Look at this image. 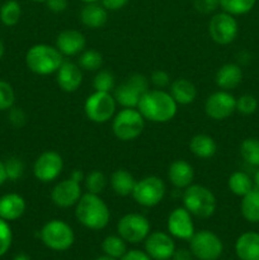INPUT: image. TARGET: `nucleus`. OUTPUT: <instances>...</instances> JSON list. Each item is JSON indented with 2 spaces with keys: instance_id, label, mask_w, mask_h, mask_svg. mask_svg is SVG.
Segmentation results:
<instances>
[{
  "instance_id": "nucleus-1",
  "label": "nucleus",
  "mask_w": 259,
  "mask_h": 260,
  "mask_svg": "<svg viewBox=\"0 0 259 260\" xmlns=\"http://www.w3.org/2000/svg\"><path fill=\"white\" fill-rule=\"evenodd\" d=\"M145 121L154 123H167L172 121L178 112V104L164 89H149L141 96L137 106Z\"/></svg>"
},
{
  "instance_id": "nucleus-2",
  "label": "nucleus",
  "mask_w": 259,
  "mask_h": 260,
  "mask_svg": "<svg viewBox=\"0 0 259 260\" xmlns=\"http://www.w3.org/2000/svg\"><path fill=\"white\" fill-rule=\"evenodd\" d=\"M75 217L84 228L93 231L103 230L111 220V211L98 194L84 193L75 205Z\"/></svg>"
},
{
  "instance_id": "nucleus-3",
  "label": "nucleus",
  "mask_w": 259,
  "mask_h": 260,
  "mask_svg": "<svg viewBox=\"0 0 259 260\" xmlns=\"http://www.w3.org/2000/svg\"><path fill=\"white\" fill-rule=\"evenodd\" d=\"M63 62V56L55 46L38 43L32 46L25 53V65L36 75H51L56 74L61 63Z\"/></svg>"
},
{
  "instance_id": "nucleus-4",
  "label": "nucleus",
  "mask_w": 259,
  "mask_h": 260,
  "mask_svg": "<svg viewBox=\"0 0 259 260\" xmlns=\"http://www.w3.org/2000/svg\"><path fill=\"white\" fill-rule=\"evenodd\" d=\"M183 207L198 218H210L216 211V197L205 185L190 184L183 192Z\"/></svg>"
},
{
  "instance_id": "nucleus-5",
  "label": "nucleus",
  "mask_w": 259,
  "mask_h": 260,
  "mask_svg": "<svg viewBox=\"0 0 259 260\" xmlns=\"http://www.w3.org/2000/svg\"><path fill=\"white\" fill-rule=\"evenodd\" d=\"M40 238L46 248L53 251L69 250L75 243L73 228L63 220H50L42 226Z\"/></svg>"
},
{
  "instance_id": "nucleus-6",
  "label": "nucleus",
  "mask_w": 259,
  "mask_h": 260,
  "mask_svg": "<svg viewBox=\"0 0 259 260\" xmlns=\"http://www.w3.org/2000/svg\"><path fill=\"white\" fill-rule=\"evenodd\" d=\"M145 128V118L137 108H122L112 118V131L121 141H134Z\"/></svg>"
},
{
  "instance_id": "nucleus-7",
  "label": "nucleus",
  "mask_w": 259,
  "mask_h": 260,
  "mask_svg": "<svg viewBox=\"0 0 259 260\" xmlns=\"http://www.w3.org/2000/svg\"><path fill=\"white\" fill-rule=\"evenodd\" d=\"M150 79L142 74H132L123 83L116 85L113 96L122 108H137L141 96L149 90Z\"/></svg>"
},
{
  "instance_id": "nucleus-8",
  "label": "nucleus",
  "mask_w": 259,
  "mask_h": 260,
  "mask_svg": "<svg viewBox=\"0 0 259 260\" xmlns=\"http://www.w3.org/2000/svg\"><path fill=\"white\" fill-rule=\"evenodd\" d=\"M117 102L113 94L106 91H95L86 98L84 103V113L89 121L94 123H106L116 114Z\"/></svg>"
},
{
  "instance_id": "nucleus-9",
  "label": "nucleus",
  "mask_w": 259,
  "mask_h": 260,
  "mask_svg": "<svg viewBox=\"0 0 259 260\" xmlns=\"http://www.w3.org/2000/svg\"><path fill=\"white\" fill-rule=\"evenodd\" d=\"M165 193H167V187H165L164 180L155 175H149V177L136 180L131 196L137 205L151 208L164 200Z\"/></svg>"
},
{
  "instance_id": "nucleus-10",
  "label": "nucleus",
  "mask_w": 259,
  "mask_h": 260,
  "mask_svg": "<svg viewBox=\"0 0 259 260\" xmlns=\"http://www.w3.org/2000/svg\"><path fill=\"white\" fill-rule=\"evenodd\" d=\"M189 250L198 260H217L223 251V244L215 233L201 230L190 238Z\"/></svg>"
},
{
  "instance_id": "nucleus-11",
  "label": "nucleus",
  "mask_w": 259,
  "mask_h": 260,
  "mask_svg": "<svg viewBox=\"0 0 259 260\" xmlns=\"http://www.w3.org/2000/svg\"><path fill=\"white\" fill-rule=\"evenodd\" d=\"M151 230L149 220L140 213H127L117 223V234L128 244L145 241Z\"/></svg>"
},
{
  "instance_id": "nucleus-12",
  "label": "nucleus",
  "mask_w": 259,
  "mask_h": 260,
  "mask_svg": "<svg viewBox=\"0 0 259 260\" xmlns=\"http://www.w3.org/2000/svg\"><path fill=\"white\" fill-rule=\"evenodd\" d=\"M239 25L235 17L226 12L215 13L208 22V35L211 40L221 46L230 45L238 37Z\"/></svg>"
},
{
  "instance_id": "nucleus-13",
  "label": "nucleus",
  "mask_w": 259,
  "mask_h": 260,
  "mask_svg": "<svg viewBox=\"0 0 259 260\" xmlns=\"http://www.w3.org/2000/svg\"><path fill=\"white\" fill-rule=\"evenodd\" d=\"M62 169V156L53 150L43 151L33 164V174L41 183H51L56 180Z\"/></svg>"
},
{
  "instance_id": "nucleus-14",
  "label": "nucleus",
  "mask_w": 259,
  "mask_h": 260,
  "mask_svg": "<svg viewBox=\"0 0 259 260\" xmlns=\"http://www.w3.org/2000/svg\"><path fill=\"white\" fill-rule=\"evenodd\" d=\"M236 111V99L230 91L218 90L208 95L205 103V112L213 121H223Z\"/></svg>"
},
{
  "instance_id": "nucleus-15",
  "label": "nucleus",
  "mask_w": 259,
  "mask_h": 260,
  "mask_svg": "<svg viewBox=\"0 0 259 260\" xmlns=\"http://www.w3.org/2000/svg\"><path fill=\"white\" fill-rule=\"evenodd\" d=\"M173 236L164 231H154L145 239V251L152 260H169L175 253Z\"/></svg>"
},
{
  "instance_id": "nucleus-16",
  "label": "nucleus",
  "mask_w": 259,
  "mask_h": 260,
  "mask_svg": "<svg viewBox=\"0 0 259 260\" xmlns=\"http://www.w3.org/2000/svg\"><path fill=\"white\" fill-rule=\"evenodd\" d=\"M167 228L168 233L179 240L189 241L196 233L192 215L184 207H177L169 213Z\"/></svg>"
},
{
  "instance_id": "nucleus-17",
  "label": "nucleus",
  "mask_w": 259,
  "mask_h": 260,
  "mask_svg": "<svg viewBox=\"0 0 259 260\" xmlns=\"http://www.w3.org/2000/svg\"><path fill=\"white\" fill-rule=\"evenodd\" d=\"M83 196L80 183L74 179H63L51 190V201L58 208H69L75 206Z\"/></svg>"
},
{
  "instance_id": "nucleus-18",
  "label": "nucleus",
  "mask_w": 259,
  "mask_h": 260,
  "mask_svg": "<svg viewBox=\"0 0 259 260\" xmlns=\"http://www.w3.org/2000/svg\"><path fill=\"white\" fill-rule=\"evenodd\" d=\"M55 47L62 56L80 55L86 47V38L80 30L65 29L61 30L55 41Z\"/></svg>"
},
{
  "instance_id": "nucleus-19",
  "label": "nucleus",
  "mask_w": 259,
  "mask_h": 260,
  "mask_svg": "<svg viewBox=\"0 0 259 260\" xmlns=\"http://www.w3.org/2000/svg\"><path fill=\"white\" fill-rule=\"evenodd\" d=\"M56 81L58 88L65 93H74L83 83V71L80 66L71 61H63L56 71Z\"/></svg>"
},
{
  "instance_id": "nucleus-20",
  "label": "nucleus",
  "mask_w": 259,
  "mask_h": 260,
  "mask_svg": "<svg viewBox=\"0 0 259 260\" xmlns=\"http://www.w3.org/2000/svg\"><path fill=\"white\" fill-rule=\"evenodd\" d=\"M168 179L177 189H185L193 183L195 170L192 165L185 160H174L168 168Z\"/></svg>"
},
{
  "instance_id": "nucleus-21",
  "label": "nucleus",
  "mask_w": 259,
  "mask_h": 260,
  "mask_svg": "<svg viewBox=\"0 0 259 260\" xmlns=\"http://www.w3.org/2000/svg\"><path fill=\"white\" fill-rule=\"evenodd\" d=\"M27 208L25 200L17 193H7L0 197V218L8 221H15L22 217Z\"/></svg>"
},
{
  "instance_id": "nucleus-22",
  "label": "nucleus",
  "mask_w": 259,
  "mask_h": 260,
  "mask_svg": "<svg viewBox=\"0 0 259 260\" xmlns=\"http://www.w3.org/2000/svg\"><path fill=\"white\" fill-rule=\"evenodd\" d=\"M235 253L240 260H259V234L244 233L236 239Z\"/></svg>"
},
{
  "instance_id": "nucleus-23",
  "label": "nucleus",
  "mask_w": 259,
  "mask_h": 260,
  "mask_svg": "<svg viewBox=\"0 0 259 260\" xmlns=\"http://www.w3.org/2000/svg\"><path fill=\"white\" fill-rule=\"evenodd\" d=\"M80 20L86 28L98 29V28L104 27L108 22V10L98 2L88 3L81 9Z\"/></svg>"
},
{
  "instance_id": "nucleus-24",
  "label": "nucleus",
  "mask_w": 259,
  "mask_h": 260,
  "mask_svg": "<svg viewBox=\"0 0 259 260\" xmlns=\"http://www.w3.org/2000/svg\"><path fill=\"white\" fill-rule=\"evenodd\" d=\"M215 81L221 90H233L243 81V70L238 63H225L216 73Z\"/></svg>"
},
{
  "instance_id": "nucleus-25",
  "label": "nucleus",
  "mask_w": 259,
  "mask_h": 260,
  "mask_svg": "<svg viewBox=\"0 0 259 260\" xmlns=\"http://www.w3.org/2000/svg\"><path fill=\"white\" fill-rule=\"evenodd\" d=\"M169 93L178 106H188L193 103L197 96V89L190 80L185 78H178L169 85Z\"/></svg>"
},
{
  "instance_id": "nucleus-26",
  "label": "nucleus",
  "mask_w": 259,
  "mask_h": 260,
  "mask_svg": "<svg viewBox=\"0 0 259 260\" xmlns=\"http://www.w3.org/2000/svg\"><path fill=\"white\" fill-rule=\"evenodd\" d=\"M189 150L198 159H211L217 151V144L210 135L198 134L190 139Z\"/></svg>"
},
{
  "instance_id": "nucleus-27",
  "label": "nucleus",
  "mask_w": 259,
  "mask_h": 260,
  "mask_svg": "<svg viewBox=\"0 0 259 260\" xmlns=\"http://www.w3.org/2000/svg\"><path fill=\"white\" fill-rule=\"evenodd\" d=\"M112 190L119 197H127L131 196L134 192L136 179L134 175L126 169H117L116 172L112 173L111 179H109Z\"/></svg>"
},
{
  "instance_id": "nucleus-28",
  "label": "nucleus",
  "mask_w": 259,
  "mask_h": 260,
  "mask_svg": "<svg viewBox=\"0 0 259 260\" xmlns=\"http://www.w3.org/2000/svg\"><path fill=\"white\" fill-rule=\"evenodd\" d=\"M240 211L243 217L248 222L258 223L259 222V189L253 188L248 194L241 197Z\"/></svg>"
},
{
  "instance_id": "nucleus-29",
  "label": "nucleus",
  "mask_w": 259,
  "mask_h": 260,
  "mask_svg": "<svg viewBox=\"0 0 259 260\" xmlns=\"http://www.w3.org/2000/svg\"><path fill=\"white\" fill-rule=\"evenodd\" d=\"M228 187L233 194L238 197H244L253 189V180L246 173L235 172L229 177Z\"/></svg>"
},
{
  "instance_id": "nucleus-30",
  "label": "nucleus",
  "mask_w": 259,
  "mask_h": 260,
  "mask_svg": "<svg viewBox=\"0 0 259 260\" xmlns=\"http://www.w3.org/2000/svg\"><path fill=\"white\" fill-rule=\"evenodd\" d=\"M22 17V8L17 0H7L0 7V20L7 27H14Z\"/></svg>"
},
{
  "instance_id": "nucleus-31",
  "label": "nucleus",
  "mask_w": 259,
  "mask_h": 260,
  "mask_svg": "<svg viewBox=\"0 0 259 260\" xmlns=\"http://www.w3.org/2000/svg\"><path fill=\"white\" fill-rule=\"evenodd\" d=\"M102 250L106 255L112 258L121 259L127 251V243L117 234V235H109L104 238L102 243Z\"/></svg>"
},
{
  "instance_id": "nucleus-32",
  "label": "nucleus",
  "mask_w": 259,
  "mask_h": 260,
  "mask_svg": "<svg viewBox=\"0 0 259 260\" xmlns=\"http://www.w3.org/2000/svg\"><path fill=\"white\" fill-rule=\"evenodd\" d=\"M107 185H108V179L101 170H91L88 174H85V178H84V187L86 192L91 194L99 196L106 190Z\"/></svg>"
},
{
  "instance_id": "nucleus-33",
  "label": "nucleus",
  "mask_w": 259,
  "mask_h": 260,
  "mask_svg": "<svg viewBox=\"0 0 259 260\" xmlns=\"http://www.w3.org/2000/svg\"><path fill=\"white\" fill-rule=\"evenodd\" d=\"M79 66L81 70L86 71H98L103 66V56L101 52L95 50H84L79 56Z\"/></svg>"
},
{
  "instance_id": "nucleus-34",
  "label": "nucleus",
  "mask_w": 259,
  "mask_h": 260,
  "mask_svg": "<svg viewBox=\"0 0 259 260\" xmlns=\"http://www.w3.org/2000/svg\"><path fill=\"white\" fill-rule=\"evenodd\" d=\"M256 0H220V8L223 12L234 15H244L250 12Z\"/></svg>"
},
{
  "instance_id": "nucleus-35",
  "label": "nucleus",
  "mask_w": 259,
  "mask_h": 260,
  "mask_svg": "<svg viewBox=\"0 0 259 260\" xmlns=\"http://www.w3.org/2000/svg\"><path fill=\"white\" fill-rule=\"evenodd\" d=\"M240 155L248 164L259 167V140L254 137L244 140L240 145Z\"/></svg>"
},
{
  "instance_id": "nucleus-36",
  "label": "nucleus",
  "mask_w": 259,
  "mask_h": 260,
  "mask_svg": "<svg viewBox=\"0 0 259 260\" xmlns=\"http://www.w3.org/2000/svg\"><path fill=\"white\" fill-rule=\"evenodd\" d=\"M93 88L95 91L112 93L116 88V78L109 70H98L93 79Z\"/></svg>"
},
{
  "instance_id": "nucleus-37",
  "label": "nucleus",
  "mask_w": 259,
  "mask_h": 260,
  "mask_svg": "<svg viewBox=\"0 0 259 260\" xmlns=\"http://www.w3.org/2000/svg\"><path fill=\"white\" fill-rule=\"evenodd\" d=\"M4 165L8 179L12 180V182H17L24 174V164L19 157H9V159H7V161H4Z\"/></svg>"
},
{
  "instance_id": "nucleus-38",
  "label": "nucleus",
  "mask_w": 259,
  "mask_h": 260,
  "mask_svg": "<svg viewBox=\"0 0 259 260\" xmlns=\"http://www.w3.org/2000/svg\"><path fill=\"white\" fill-rule=\"evenodd\" d=\"M15 93L8 81L0 80V111H9L14 107Z\"/></svg>"
},
{
  "instance_id": "nucleus-39",
  "label": "nucleus",
  "mask_w": 259,
  "mask_h": 260,
  "mask_svg": "<svg viewBox=\"0 0 259 260\" xmlns=\"http://www.w3.org/2000/svg\"><path fill=\"white\" fill-rule=\"evenodd\" d=\"M258 109V101L251 94H244L236 99V111L244 116H250Z\"/></svg>"
},
{
  "instance_id": "nucleus-40",
  "label": "nucleus",
  "mask_w": 259,
  "mask_h": 260,
  "mask_svg": "<svg viewBox=\"0 0 259 260\" xmlns=\"http://www.w3.org/2000/svg\"><path fill=\"white\" fill-rule=\"evenodd\" d=\"M13 243V231L8 221L0 218V256L9 251Z\"/></svg>"
},
{
  "instance_id": "nucleus-41",
  "label": "nucleus",
  "mask_w": 259,
  "mask_h": 260,
  "mask_svg": "<svg viewBox=\"0 0 259 260\" xmlns=\"http://www.w3.org/2000/svg\"><path fill=\"white\" fill-rule=\"evenodd\" d=\"M193 5L201 14H213L220 8V0H195Z\"/></svg>"
},
{
  "instance_id": "nucleus-42",
  "label": "nucleus",
  "mask_w": 259,
  "mask_h": 260,
  "mask_svg": "<svg viewBox=\"0 0 259 260\" xmlns=\"http://www.w3.org/2000/svg\"><path fill=\"white\" fill-rule=\"evenodd\" d=\"M150 83L155 86L156 89H164L170 85V76L167 71L164 70H155L152 71L151 76H150Z\"/></svg>"
},
{
  "instance_id": "nucleus-43",
  "label": "nucleus",
  "mask_w": 259,
  "mask_h": 260,
  "mask_svg": "<svg viewBox=\"0 0 259 260\" xmlns=\"http://www.w3.org/2000/svg\"><path fill=\"white\" fill-rule=\"evenodd\" d=\"M9 122L15 127H22L25 124V121H27V117H25V113L20 108H15V107H12L9 109Z\"/></svg>"
},
{
  "instance_id": "nucleus-44",
  "label": "nucleus",
  "mask_w": 259,
  "mask_h": 260,
  "mask_svg": "<svg viewBox=\"0 0 259 260\" xmlns=\"http://www.w3.org/2000/svg\"><path fill=\"white\" fill-rule=\"evenodd\" d=\"M46 7L50 12L55 13V14H60V13L65 12L69 7L68 0H46Z\"/></svg>"
},
{
  "instance_id": "nucleus-45",
  "label": "nucleus",
  "mask_w": 259,
  "mask_h": 260,
  "mask_svg": "<svg viewBox=\"0 0 259 260\" xmlns=\"http://www.w3.org/2000/svg\"><path fill=\"white\" fill-rule=\"evenodd\" d=\"M128 2L130 0H101V4L108 12H116V10H119L126 7Z\"/></svg>"
},
{
  "instance_id": "nucleus-46",
  "label": "nucleus",
  "mask_w": 259,
  "mask_h": 260,
  "mask_svg": "<svg viewBox=\"0 0 259 260\" xmlns=\"http://www.w3.org/2000/svg\"><path fill=\"white\" fill-rule=\"evenodd\" d=\"M119 260H152L149 256V254L146 251L137 250V249H134V250H127L126 254L122 256Z\"/></svg>"
},
{
  "instance_id": "nucleus-47",
  "label": "nucleus",
  "mask_w": 259,
  "mask_h": 260,
  "mask_svg": "<svg viewBox=\"0 0 259 260\" xmlns=\"http://www.w3.org/2000/svg\"><path fill=\"white\" fill-rule=\"evenodd\" d=\"M192 253L190 250H185V249H180V250H175L173 260H192Z\"/></svg>"
},
{
  "instance_id": "nucleus-48",
  "label": "nucleus",
  "mask_w": 259,
  "mask_h": 260,
  "mask_svg": "<svg viewBox=\"0 0 259 260\" xmlns=\"http://www.w3.org/2000/svg\"><path fill=\"white\" fill-rule=\"evenodd\" d=\"M70 178H71V179L75 180V182L81 183V182H84V178H85V174H84V173L81 172V170L75 169V170H73V173H71V177Z\"/></svg>"
},
{
  "instance_id": "nucleus-49",
  "label": "nucleus",
  "mask_w": 259,
  "mask_h": 260,
  "mask_svg": "<svg viewBox=\"0 0 259 260\" xmlns=\"http://www.w3.org/2000/svg\"><path fill=\"white\" fill-rule=\"evenodd\" d=\"M7 180H8V177H7V172H5L4 161H2V160H0V185L4 184Z\"/></svg>"
},
{
  "instance_id": "nucleus-50",
  "label": "nucleus",
  "mask_w": 259,
  "mask_h": 260,
  "mask_svg": "<svg viewBox=\"0 0 259 260\" xmlns=\"http://www.w3.org/2000/svg\"><path fill=\"white\" fill-rule=\"evenodd\" d=\"M5 53V46H4V42H3L2 40H0V60L3 58V56H4Z\"/></svg>"
},
{
  "instance_id": "nucleus-51",
  "label": "nucleus",
  "mask_w": 259,
  "mask_h": 260,
  "mask_svg": "<svg viewBox=\"0 0 259 260\" xmlns=\"http://www.w3.org/2000/svg\"><path fill=\"white\" fill-rule=\"evenodd\" d=\"M254 184H255V188L259 189V169L256 170L255 175H254Z\"/></svg>"
},
{
  "instance_id": "nucleus-52",
  "label": "nucleus",
  "mask_w": 259,
  "mask_h": 260,
  "mask_svg": "<svg viewBox=\"0 0 259 260\" xmlns=\"http://www.w3.org/2000/svg\"><path fill=\"white\" fill-rule=\"evenodd\" d=\"M94 260H118V259H116V258H112V256H109V255H106V254H104V255H102V256H98V258H96V259H94Z\"/></svg>"
},
{
  "instance_id": "nucleus-53",
  "label": "nucleus",
  "mask_w": 259,
  "mask_h": 260,
  "mask_svg": "<svg viewBox=\"0 0 259 260\" xmlns=\"http://www.w3.org/2000/svg\"><path fill=\"white\" fill-rule=\"evenodd\" d=\"M14 260H30L25 254H19V255L15 256Z\"/></svg>"
},
{
  "instance_id": "nucleus-54",
  "label": "nucleus",
  "mask_w": 259,
  "mask_h": 260,
  "mask_svg": "<svg viewBox=\"0 0 259 260\" xmlns=\"http://www.w3.org/2000/svg\"><path fill=\"white\" fill-rule=\"evenodd\" d=\"M80 2H83L84 4H88V3H96L99 2V0H80Z\"/></svg>"
},
{
  "instance_id": "nucleus-55",
  "label": "nucleus",
  "mask_w": 259,
  "mask_h": 260,
  "mask_svg": "<svg viewBox=\"0 0 259 260\" xmlns=\"http://www.w3.org/2000/svg\"><path fill=\"white\" fill-rule=\"evenodd\" d=\"M29 2H33V3H45L46 0H29Z\"/></svg>"
},
{
  "instance_id": "nucleus-56",
  "label": "nucleus",
  "mask_w": 259,
  "mask_h": 260,
  "mask_svg": "<svg viewBox=\"0 0 259 260\" xmlns=\"http://www.w3.org/2000/svg\"><path fill=\"white\" fill-rule=\"evenodd\" d=\"M169 260H173V259H169Z\"/></svg>"
}]
</instances>
